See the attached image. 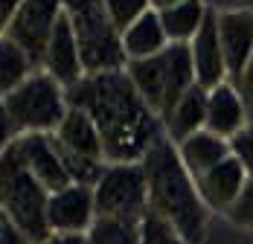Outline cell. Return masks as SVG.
<instances>
[{"label": "cell", "mask_w": 253, "mask_h": 244, "mask_svg": "<svg viewBox=\"0 0 253 244\" xmlns=\"http://www.w3.org/2000/svg\"><path fill=\"white\" fill-rule=\"evenodd\" d=\"M50 140L67 174H70V180L82 183V186H96L108 160H105V148H102L99 131H96L93 120L84 111L70 108L67 117L61 120V125L50 134Z\"/></svg>", "instance_id": "cell-7"}, {"label": "cell", "mask_w": 253, "mask_h": 244, "mask_svg": "<svg viewBox=\"0 0 253 244\" xmlns=\"http://www.w3.org/2000/svg\"><path fill=\"white\" fill-rule=\"evenodd\" d=\"M93 221H96L93 186L70 183V186L52 192L47 201L50 233H87Z\"/></svg>", "instance_id": "cell-11"}, {"label": "cell", "mask_w": 253, "mask_h": 244, "mask_svg": "<svg viewBox=\"0 0 253 244\" xmlns=\"http://www.w3.org/2000/svg\"><path fill=\"white\" fill-rule=\"evenodd\" d=\"M38 244H87V236L84 233H50Z\"/></svg>", "instance_id": "cell-31"}, {"label": "cell", "mask_w": 253, "mask_h": 244, "mask_svg": "<svg viewBox=\"0 0 253 244\" xmlns=\"http://www.w3.org/2000/svg\"><path fill=\"white\" fill-rule=\"evenodd\" d=\"M189 52H192V67H195V84H201L204 90L224 84L227 67H224V52H221V38H218V12L207 9L198 35L189 41Z\"/></svg>", "instance_id": "cell-13"}, {"label": "cell", "mask_w": 253, "mask_h": 244, "mask_svg": "<svg viewBox=\"0 0 253 244\" xmlns=\"http://www.w3.org/2000/svg\"><path fill=\"white\" fill-rule=\"evenodd\" d=\"M128 79L134 81L137 93L146 99V105L160 117V122L172 114L180 96L195 84V67L189 44H169L163 52L143 61H128Z\"/></svg>", "instance_id": "cell-3"}, {"label": "cell", "mask_w": 253, "mask_h": 244, "mask_svg": "<svg viewBox=\"0 0 253 244\" xmlns=\"http://www.w3.org/2000/svg\"><path fill=\"white\" fill-rule=\"evenodd\" d=\"M3 108L15 125V134H52L70 111L67 90L47 70H35L21 87L3 96Z\"/></svg>", "instance_id": "cell-6"}, {"label": "cell", "mask_w": 253, "mask_h": 244, "mask_svg": "<svg viewBox=\"0 0 253 244\" xmlns=\"http://www.w3.org/2000/svg\"><path fill=\"white\" fill-rule=\"evenodd\" d=\"M64 15L73 26L84 76L123 70L128 64L123 35L114 26L102 0H64Z\"/></svg>", "instance_id": "cell-4"}, {"label": "cell", "mask_w": 253, "mask_h": 244, "mask_svg": "<svg viewBox=\"0 0 253 244\" xmlns=\"http://www.w3.org/2000/svg\"><path fill=\"white\" fill-rule=\"evenodd\" d=\"M21 3H24V0H0V38L6 35V29L12 24L15 12L21 9Z\"/></svg>", "instance_id": "cell-30"}, {"label": "cell", "mask_w": 253, "mask_h": 244, "mask_svg": "<svg viewBox=\"0 0 253 244\" xmlns=\"http://www.w3.org/2000/svg\"><path fill=\"white\" fill-rule=\"evenodd\" d=\"M169 47V38L163 32V24H160V15L149 9L140 21L128 26L123 32V49H126L128 61H143V58H152L157 52Z\"/></svg>", "instance_id": "cell-19"}, {"label": "cell", "mask_w": 253, "mask_h": 244, "mask_svg": "<svg viewBox=\"0 0 253 244\" xmlns=\"http://www.w3.org/2000/svg\"><path fill=\"white\" fill-rule=\"evenodd\" d=\"M0 244H29L26 236L15 227V221L3 212V206H0Z\"/></svg>", "instance_id": "cell-28"}, {"label": "cell", "mask_w": 253, "mask_h": 244, "mask_svg": "<svg viewBox=\"0 0 253 244\" xmlns=\"http://www.w3.org/2000/svg\"><path fill=\"white\" fill-rule=\"evenodd\" d=\"M157 15H160V24H163L169 44H189L207 18V6L201 0H180L175 6L160 9Z\"/></svg>", "instance_id": "cell-20"}, {"label": "cell", "mask_w": 253, "mask_h": 244, "mask_svg": "<svg viewBox=\"0 0 253 244\" xmlns=\"http://www.w3.org/2000/svg\"><path fill=\"white\" fill-rule=\"evenodd\" d=\"M47 201L50 192L29 174L15 148L9 146L0 154V206L15 221V227L26 236L29 244H38L50 236Z\"/></svg>", "instance_id": "cell-5"}, {"label": "cell", "mask_w": 253, "mask_h": 244, "mask_svg": "<svg viewBox=\"0 0 253 244\" xmlns=\"http://www.w3.org/2000/svg\"><path fill=\"white\" fill-rule=\"evenodd\" d=\"M15 137H18V134H15V125H12L6 108H3V99H0V154L15 143Z\"/></svg>", "instance_id": "cell-29"}, {"label": "cell", "mask_w": 253, "mask_h": 244, "mask_svg": "<svg viewBox=\"0 0 253 244\" xmlns=\"http://www.w3.org/2000/svg\"><path fill=\"white\" fill-rule=\"evenodd\" d=\"M143 244H189V242H183L166 221H160L157 215L149 212L143 218Z\"/></svg>", "instance_id": "cell-24"}, {"label": "cell", "mask_w": 253, "mask_h": 244, "mask_svg": "<svg viewBox=\"0 0 253 244\" xmlns=\"http://www.w3.org/2000/svg\"><path fill=\"white\" fill-rule=\"evenodd\" d=\"M207 93L210 90H204L201 84H192L180 96V102L172 108V114L163 120V134L175 146L207 128Z\"/></svg>", "instance_id": "cell-17"}, {"label": "cell", "mask_w": 253, "mask_h": 244, "mask_svg": "<svg viewBox=\"0 0 253 244\" xmlns=\"http://www.w3.org/2000/svg\"><path fill=\"white\" fill-rule=\"evenodd\" d=\"M177 154H180V163L186 166V171L192 177H198L204 171H210L212 166H218L221 160L230 157V140L212 134V131H198L192 137H186L183 143H177Z\"/></svg>", "instance_id": "cell-18"}, {"label": "cell", "mask_w": 253, "mask_h": 244, "mask_svg": "<svg viewBox=\"0 0 253 244\" xmlns=\"http://www.w3.org/2000/svg\"><path fill=\"white\" fill-rule=\"evenodd\" d=\"M248 125V111L233 84H218L207 93V131L218 137H236Z\"/></svg>", "instance_id": "cell-16"}, {"label": "cell", "mask_w": 253, "mask_h": 244, "mask_svg": "<svg viewBox=\"0 0 253 244\" xmlns=\"http://www.w3.org/2000/svg\"><path fill=\"white\" fill-rule=\"evenodd\" d=\"M149 186V212L166 221L183 242L198 244L207 233V215L192 174L180 163L177 146L169 137H160L149 154L140 160Z\"/></svg>", "instance_id": "cell-2"}, {"label": "cell", "mask_w": 253, "mask_h": 244, "mask_svg": "<svg viewBox=\"0 0 253 244\" xmlns=\"http://www.w3.org/2000/svg\"><path fill=\"white\" fill-rule=\"evenodd\" d=\"M236 227H245V230H253V177L245 180V189L242 195L236 198V203L224 212Z\"/></svg>", "instance_id": "cell-25"}, {"label": "cell", "mask_w": 253, "mask_h": 244, "mask_svg": "<svg viewBox=\"0 0 253 244\" xmlns=\"http://www.w3.org/2000/svg\"><path fill=\"white\" fill-rule=\"evenodd\" d=\"M180 0H152V9L154 12H160V9H166V6H175Z\"/></svg>", "instance_id": "cell-32"}, {"label": "cell", "mask_w": 253, "mask_h": 244, "mask_svg": "<svg viewBox=\"0 0 253 244\" xmlns=\"http://www.w3.org/2000/svg\"><path fill=\"white\" fill-rule=\"evenodd\" d=\"M61 15H64V0H24L3 38L18 44L32 58V64L41 70L52 29H55Z\"/></svg>", "instance_id": "cell-9"}, {"label": "cell", "mask_w": 253, "mask_h": 244, "mask_svg": "<svg viewBox=\"0 0 253 244\" xmlns=\"http://www.w3.org/2000/svg\"><path fill=\"white\" fill-rule=\"evenodd\" d=\"M102 3H105V9H108L114 26L120 29V35L152 9V0H102Z\"/></svg>", "instance_id": "cell-23"}, {"label": "cell", "mask_w": 253, "mask_h": 244, "mask_svg": "<svg viewBox=\"0 0 253 244\" xmlns=\"http://www.w3.org/2000/svg\"><path fill=\"white\" fill-rule=\"evenodd\" d=\"M230 154L242 163L248 177H253V122H248L236 137H230Z\"/></svg>", "instance_id": "cell-26"}, {"label": "cell", "mask_w": 253, "mask_h": 244, "mask_svg": "<svg viewBox=\"0 0 253 244\" xmlns=\"http://www.w3.org/2000/svg\"><path fill=\"white\" fill-rule=\"evenodd\" d=\"M12 148L21 157V163L29 169V174L50 195L73 183L67 169H64V163H61V157H58V151H55V146H52L50 134H21V137H15Z\"/></svg>", "instance_id": "cell-10"}, {"label": "cell", "mask_w": 253, "mask_h": 244, "mask_svg": "<svg viewBox=\"0 0 253 244\" xmlns=\"http://www.w3.org/2000/svg\"><path fill=\"white\" fill-rule=\"evenodd\" d=\"M84 236L87 244H143V221L96 218Z\"/></svg>", "instance_id": "cell-22"}, {"label": "cell", "mask_w": 253, "mask_h": 244, "mask_svg": "<svg viewBox=\"0 0 253 244\" xmlns=\"http://www.w3.org/2000/svg\"><path fill=\"white\" fill-rule=\"evenodd\" d=\"M67 102L93 120L108 163H140L149 148L166 137L160 117L137 93L126 67L84 76L67 90Z\"/></svg>", "instance_id": "cell-1"}, {"label": "cell", "mask_w": 253, "mask_h": 244, "mask_svg": "<svg viewBox=\"0 0 253 244\" xmlns=\"http://www.w3.org/2000/svg\"><path fill=\"white\" fill-rule=\"evenodd\" d=\"M41 70H47L64 90H70L73 84H79L84 79L82 52H79V44H76V38H73V26L67 21V15H61L55 29H52V38H50L47 52H44Z\"/></svg>", "instance_id": "cell-15"}, {"label": "cell", "mask_w": 253, "mask_h": 244, "mask_svg": "<svg viewBox=\"0 0 253 244\" xmlns=\"http://www.w3.org/2000/svg\"><path fill=\"white\" fill-rule=\"evenodd\" d=\"M192 180H195V189H198L204 206L210 212H227L236 203V198L242 195V189H245L248 171L242 169V163L230 154L227 160H221L218 166H212L210 171H204Z\"/></svg>", "instance_id": "cell-14"}, {"label": "cell", "mask_w": 253, "mask_h": 244, "mask_svg": "<svg viewBox=\"0 0 253 244\" xmlns=\"http://www.w3.org/2000/svg\"><path fill=\"white\" fill-rule=\"evenodd\" d=\"M96 218L143 221L149 215V186L143 163H108L93 186Z\"/></svg>", "instance_id": "cell-8"}, {"label": "cell", "mask_w": 253, "mask_h": 244, "mask_svg": "<svg viewBox=\"0 0 253 244\" xmlns=\"http://www.w3.org/2000/svg\"><path fill=\"white\" fill-rule=\"evenodd\" d=\"M218 38H221L230 84H239L242 73L248 70L253 58V12L251 9L221 12L218 15Z\"/></svg>", "instance_id": "cell-12"}, {"label": "cell", "mask_w": 253, "mask_h": 244, "mask_svg": "<svg viewBox=\"0 0 253 244\" xmlns=\"http://www.w3.org/2000/svg\"><path fill=\"white\" fill-rule=\"evenodd\" d=\"M233 87L239 90V96H242V102H245V111H248V122H253V58H251V64H248V70L242 73L239 84H233Z\"/></svg>", "instance_id": "cell-27"}, {"label": "cell", "mask_w": 253, "mask_h": 244, "mask_svg": "<svg viewBox=\"0 0 253 244\" xmlns=\"http://www.w3.org/2000/svg\"><path fill=\"white\" fill-rule=\"evenodd\" d=\"M35 70L38 67L18 44H12L9 38H0V99L9 96L15 87H21Z\"/></svg>", "instance_id": "cell-21"}]
</instances>
